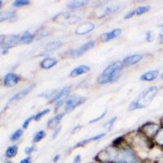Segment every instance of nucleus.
I'll return each mask as SVG.
<instances>
[{
  "mask_svg": "<svg viewBox=\"0 0 163 163\" xmlns=\"http://www.w3.org/2000/svg\"><path fill=\"white\" fill-rule=\"evenodd\" d=\"M123 70V64L119 61H116L104 69L100 76L97 78V83L100 85H104L107 83L115 82L122 75Z\"/></svg>",
  "mask_w": 163,
  "mask_h": 163,
  "instance_id": "nucleus-1",
  "label": "nucleus"
},
{
  "mask_svg": "<svg viewBox=\"0 0 163 163\" xmlns=\"http://www.w3.org/2000/svg\"><path fill=\"white\" fill-rule=\"evenodd\" d=\"M158 89L156 86H152L143 91L135 100L132 101L129 105V110H135L138 109H144L155 98Z\"/></svg>",
  "mask_w": 163,
  "mask_h": 163,
  "instance_id": "nucleus-2",
  "label": "nucleus"
},
{
  "mask_svg": "<svg viewBox=\"0 0 163 163\" xmlns=\"http://www.w3.org/2000/svg\"><path fill=\"white\" fill-rule=\"evenodd\" d=\"M118 158V152L116 148L110 146L105 149H103L96 155V161H101L104 163H109L110 161L117 160Z\"/></svg>",
  "mask_w": 163,
  "mask_h": 163,
  "instance_id": "nucleus-3",
  "label": "nucleus"
},
{
  "mask_svg": "<svg viewBox=\"0 0 163 163\" xmlns=\"http://www.w3.org/2000/svg\"><path fill=\"white\" fill-rule=\"evenodd\" d=\"M94 46H95V42L93 40H91V41L87 42L85 44L82 45L78 48L69 50L66 52H65V56L68 57V58H77V57L83 56L87 51L91 49Z\"/></svg>",
  "mask_w": 163,
  "mask_h": 163,
  "instance_id": "nucleus-4",
  "label": "nucleus"
},
{
  "mask_svg": "<svg viewBox=\"0 0 163 163\" xmlns=\"http://www.w3.org/2000/svg\"><path fill=\"white\" fill-rule=\"evenodd\" d=\"M159 129H160V127L157 123L153 122H148L143 125L139 131H141V134L144 135L145 137L151 139V138L155 137Z\"/></svg>",
  "mask_w": 163,
  "mask_h": 163,
  "instance_id": "nucleus-5",
  "label": "nucleus"
},
{
  "mask_svg": "<svg viewBox=\"0 0 163 163\" xmlns=\"http://www.w3.org/2000/svg\"><path fill=\"white\" fill-rule=\"evenodd\" d=\"M87 100L85 97L82 96H73L65 102V112L66 114L72 112L76 109V107L80 106L83 104H84Z\"/></svg>",
  "mask_w": 163,
  "mask_h": 163,
  "instance_id": "nucleus-6",
  "label": "nucleus"
},
{
  "mask_svg": "<svg viewBox=\"0 0 163 163\" xmlns=\"http://www.w3.org/2000/svg\"><path fill=\"white\" fill-rule=\"evenodd\" d=\"M70 91H71V87H70V86L65 87L60 92L56 93L54 97H52V100H51V103L56 102V109H57V107L58 106L60 107L64 102H65V100L66 98H68V96H70Z\"/></svg>",
  "mask_w": 163,
  "mask_h": 163,
  "instance_id": "nucleus-7",
  "label": "nucleus"
},
{
  "mask_svg": "<svg viewBox=\"0 0 163 163\" xmlns=\"http://www.w3.org/2000/svg\"><path fill=\"white\" fill-rule=\"evenodd\" d=\"M80 18L74 14L72 13H62L59 16H56V18L54 19V21H57V22L59 23H64V24H72L75 23L78 21H79Z\"/></svg>",
  "mask_w": 163,
  "mask_h": 163,
  "instance_id": "nucleus-8",
  "label": "nucleus"
},
{
  "mask_svg": "<svg viewBox=\"0 0 163 163\" xmlns=\"http://www.w3.org/2000/svg\"><path fill=\"white\" fill-rule=\"evenodd\" d=\"M95 29V25L91 22H84L80 24L75 29V34L77 35H84L89 34Z\"/></svg>",
  "mask_w": 163,
  "mask_h": 163,
  "instance_id": "nucleus-9",
  "label": "nucleus"
},
{
  "mask_svg": "<svg viewBox=\"0 0 163 163\" xmlns=\"http://www.w3.org/2000/svg\"><path fill=\"white\" fill-rule=\"evenodd\" d=\"M19 76L14 73H9L7 75H5L3 78V85L5 87H14L16 86L19 82Z\"/></svg>",
  "mask_w": 163,
  "mask_h": 163,
  "instance_id": "nucleus-10",
  "label": "nucleus"
},
{
  "mask_svg": "<svg viewBox=\"0 0 163 163\" xmlns=\"http://www.w3.org/2000/svg\"><path fill=\"white\" fill-rule=\"evenodd\" d=\"M121 34H122V29H114V30H112V31L102 34L100 38V40L102 42H109L112 39L118 37Z\"/></svg>",
  "mask_w": 163,
  "mask_h": 163,
  "instance_id": "nucleus-11",
  "label": "nucleus"
},
{
  "mask_svg": "<svg viewBox=\"0 0 163 163\" xmlns=\"http://www.w3.org/2000/svg\"><path fill=\"white\" fill-rule=\"evenodd\" d=\"M34 87H35V84H32V85L29 86L28 87H26V88H25V89H23V90H21L20 92L16 93V95H14V96L10 99L9 102L17 101V100H21V99L24 98L25 96H27V95H28V94L29 93V92H30L33 89H34Z\"/></svg>",
  "mask_w": 163,
  "mask_h": 163,
  "instance_id": "nucleus-12",
  "label": "nucleus"
},
{
  "mask_svg": "<svg viewBox=\"0 0 163 163\" xmlns=\"http://www.w3.org/2000/svg\"><path fill=\"white\" fill-rule=\"evenodd\" d=\"M143 59L142 55H131V56H129L125 58L123 61H122V64L126 66H130V65H134L135 64H137L140 61V60Z\"/></svg>",
  "mask_w": 163,
  "mask_h": 163,
  "instance_id": "nucleus-13",
  "label": "nucleus"
},
{
  "mask_svg": "<svg viewBox=\"0 0 163 163\" xmlns=\"http://www.w3.org/2000/svg\"><path fill=\"white\" fill-rule=\"evenodd\" d=\"M57 62L58 61L54 57H47L42 60L40 63V66L42 69H44V70H50L51 68L54 67Z\"/></svg>",
  "mask_w": 163,
  "mask_h": 163,
  "instance_id": "nucleus-14",
  "label": "nucleus"
},
{
  "mask_svg": "<svg viewBox=\"0 0 163 163\" xmlns=\"http://www.w3.org/2000/svg\"><path fill=\"white\" fill-rule=\"evenodd\" d=\"M91 70V68L87 66V65H83L78 66V67H76L74 70H73L70 73V76L71 77H78V76H80L82 74H84V73H87L89 71Z\"/></svg>",
  "mask_w": 163,
  "mask_h": 163,
  "instance_id": "nucleus-15",
  "label": "nucleus"
},
{
  "mask_svg": "<svg viewBox=\"0 0 163 163\" xmlns=\"http://www.w3.org/2000/svg\"><path fill=\"white\" fill-rule=\"evenodd\" d=\"M158 74H159L158 70H150V71H148V72L144 73V74L140 76V80L151 82V81H153L158 78Z\"/></svg>",
  "mask_w": 163,
  "mask_h": 163,
  "instance_id": "nucleus-16",
  "label": "nucleus"
},
{
  "mask_svg": "<svg viewBox=\"0 0 163 163\" xmlns=\"http://www.w3.org/2000/svg\"><path fill=\"white\" fill-rule=\"evenodd\" d=\"M104 136H105V133H100V134H98V135H96V136H93L92 138H89V139H87V140H82V141H80V142L78 143V144L75 145V148L83 147V146H84V145L87 144L88 143L100 140V139H102L103 137H104Z\"/></svg>",
  "mask_w": 163,
  "mask_h": 163,
  "instance_id": "nucleus-17",
  "label": "nucleus"
},
{
  "mask_svg": "<svg viewBox=\"0 0 163 163\" xmlns=\"http://www.w3.org/2000/svg\"><path fill=\"white\" fill-rule=\"evenodd\" d=\"M63 117H64V114H59L56 115L55 117H53L52 118L48 120L47 124V127L48 128H53V127H56L57 125L60 123V120L62 119Z\"/></svg>",
  "mask_w": 163,
  "mask_h": 163,
  "instance_id": "nucleus-18",
  "label": "nucleus"
},
{
  "mask_svg": "<svg viewBox=\"0 0 163 163\" xmlns=\"http://www.w3.org/2000/svg\"><path fill=\"white\" fill-rule=\"evenodd\" d=\"M34 39V35L32 34L31 33H29V31L24 32L23 34L21 35L20 38V42L21 43H25V44H29L31 43L33 40Z\"/></svg>",
  "mask_w": 163,
  "mask_h": 163,
  "instance_id": "nucleus-19",
  "label": "nucleus"
},
{
  "mask_svg": "<svg viewBox=\"0 0 163 163\" xmlns=\"http://www.w3.org/2000/svg\"><path fill=\"white\" fill-rule=\"evenodd\" d=\"M16 16V12L10 11V12H1L0 14V21L3 22L5 21H12Z\"/></svg>",
  "mask_w": 163,
  "mask_h": 163,
  "instance_id": "nucleus-20",
  "label": "nucleus"
},
{
  "mask_svg": "<svg viewBox=\"0 0 163 163\" xmlns=\"http://www.w3.org/2000/svg\"><path fill=\"white\" fill-rule=\"evenodd\" d=\"M18 152V147L17 145H12L10 147L8 148V149L6 150L5 155L7 158H12L14 157H16Z\"/></svg>",
  "mask_w": 163,
  "mask_h": 163,
  "instance_id": "nucleus-21",
  "label": "nucleus"
},
{
  "mask_svg": "<svg viewBox=\"0 0 163 163\" xmlns=\"http://www.w3.org/2000/svg\"><path fill=\"white\" fill-rule=\"evenodd\" d=\"M87 2L85 1H74V2H71L67 5V8L70 10H74L77 8H82L83 6L87 5Z\"/></svg>",
  "mask_w": 163,
  "mask_h": 163,
  "instance_id": "nucleus-22",
  "label": "nucleus"
},
{
  "mask_svg": "<svg viewBox=\"0 0 163 163\" xmlns=\"http://www.w3.org/2000/svg\"><path fill=\"white\" fill-rule=\"evenodd\" d=\"M154 140H155L156 144L158 146L163 148V127H160V129H159L157 135L154 137Z\"/></svg>",
  "mask_w": 163,
  "mask_h": 163,
  "instance_id": "nucleus-23",
  "label": "nucleus"
},
{
  "mask_svg": "<svg viewBox=\"0 0 163 163\" xmlns=\"http://www.w3.org/2000/svg\"><path fill=\"white\" fill-rule=\"evenodd\" d=\"M61 42L60 41H53L51 42L46 47V49L45 51L46 52H51V51H53V50H56L57 48H59L60 47H61Z\"/></svg>",
  "mask_w": 163,
  "mask_h": 163,
  "instance_id": "nucleus-24",
  "label": "nucleus"
},
{
  "mask_svg": "<svg viewBox=\"0 0 163 163\" xmlns=\"http://www.w3.org/2000/svg\"><path fill=\"white\" fill-rule=\"evenodd\" d=\"M22 135H23V130L22 129L16 130V131L13 132L12 134L11 135L10 140L11 141H16V140H17L18 139H20V138L22 136Z\"/></svg>",
  "mask_w": 163,
  "mask_h": 163,
  "instance_id": "nucleus-25",
  "label": "nucleus"
},
{
  "mask_svg": "<svg viewBox=\"0 0 163 163\" xmlns=\"http://www.w3.org/2000/svg\"><path fill=\"white\" fill-rule=\"evenodd\" d=\"M46 136V132L44 131H39L35 134L34 137V140H33V143H38L39 141H41L44 137Z\"/></svg>",
  "mask_w": 163,
  "mask_h": 163,
  "instance_id": "nucleus-26",
  "label": "nucleus"
},
{
  "mask_svg": "<svg viewBox=\"0 0 163 163\" xmlns=\"http://www.w3.org/2000/svg\"><path fill=\"white\" fill-rule=\"evenodd\" d=\"M29 1L28 0H16L12 3L13 7H16V8H21L24 6H27L29 4Z\"/></svg>",
  "mask_w": 163,
  "mask_h": 163,
  "instance_id": "nucleus-27",
  "label": "nucleus"
},
{
  "mask_svg": "<svg viewBox=\"0 0 163 163\" xmlns=\"http://www.w3.org/2000/svg\"><path fill=\"white\" fill-rule=\"evenodd\" d=\"M150 7L149 6H141V7H139L137 9H135V12H136V15L137 16H140L144 13L148 12V11L150 10Z\"/></svg>",
  "mask_w": 163,
  "mask_h": 163,
  "instance_id": "nucleus-28",
  "label": "nucleus"
},
{
  "mask_svg": "<svg viewBox=\"0 0 163 163\" xmlns=\"http://www.w3.org/2000/svg\"><path fill=\"white\" fill-rule=\"evenodd\" d=\"M124 137L123 136H119V137L116 138V139H114L113 143H112V146L114 148H117L119 147L120 145L122 144V143L124 142Z\"/></svg>",
  "mask_w": 163,
  "mask_h": 163,
  "instance_id": "nucleus-29",
  "label": "nucleus"
},
{
  "mask_svg": "<svg viewBox=\"0 0 163 163\" xmlns=\"http://www.w3.org/2000/svg\"><path fill=\"white\" fill-rule=\"evenodd\" d=\"M49 112H50L49 109H44V110H42V111L39 112V113H38V114L34 115V120H35V121H39V120L41 119L42 117L48 114Z\"/></svg>",
  "mask_w": 163,
  "mask_h": 163,
  "instance_id": "nucleus-30",
  "label": "nucleus"
},
{
  "mask_svg": "<svg viewBox=\"0 0 163 163\" xmlns=\"http://www.w3.org/2000/svg\"><path fill=\"white\" fill-rule=\"evenodd\" d=\"M33 119H34V116H31V117H29V118H27V119L23 123V129H27L29 127V123L33 121Z\"/></svg>",
  "mask_w": 163,
  "mask_h": 163,
  "instance_id": "nucleus-31",
  "label": "nucleus"
},
{
  "mask_svg": "<svg viewBox=\"0 0 163 163\" xmlns=\"http://www.w3.org/2000/svg\"><path fill=\"white\" fill-rule=\"evenodd\" d=\"M117 117H113L112 119H110L109 121V122H107L106 124H105V126L104 127H106V128H109V129H110L112 127H113V125H114V123L115 122V121H116Z\"/></svg>",
  "mask_w": 163,
  "mask_h": 163,
  "instance_id": "nucleus-32",
  "label": "nucleus"
},
{
  "mask_svg": "<svg viewBox=\"0 0 163 163\" xmlns=\"http://www.w3.org/2000/svg\"><path fill=\"white\" fill-rule=\"evenodd\" d=\"M106 113H107V110H105V112H104V113H103V114H101L100 116L98 117H96V118H95V119L91 120V121H90V122H89V123H95V122H98V121H100V120H101V119H102V118H103L104 117V116H105V115H106Z\"/></svg>",
  "mask_w": 163,
  "mask_h": 163,
  "instance_id": "nucleus-33",
  "label": "nucleus"
},
{
  "mask_svg": "<svg viewBox=\"0 0 163 163\" xmlns=\"http://www.w3.org/2000/svg\"><path fill=\"white\" fill-rule=\"evenodd\" d=\"M34 150H35V146H32V147H26L25 148V154L29 155V154H31Z\"/></svg>",
  "mask_w": 163,
  "mask_h": 163,
  "instance_id": "nucleus-34",
  "label": "nucleus"
},
{
  "mask_svg": "<svg viewBox=\"0 0 163 163\" xmlns=\"http://www.w3.org/2000/svg\"><path fill=\"white\" fill-rule=\"evenodd\" d=\"M146 40L148 42H152L153 40V34L152 31H148L146 34Z\"/></svg>",
  "mask_w": 163,
  "mask_h": 163,
  "instance_id": "nucleus-35",
  "label": "nucleus"
},
{
  "mask_svg": "<svg viewBox=\"0 0 163 163\" xmlns=\"http://www.w3.org/2000/svg\"><path fill=\"white\" fill-rule=\"evenodd\" d=\"M135 14H136V12H135V10H131V12H127V14H126V16H124V19L127 20V19L131 18L132 16H134Z\"/></svg>",
  "mask_w": 163,
  "mask_h": 163,
  "instance_id": "nucleus-36",
  "label": "nucleus"
},
{
  "mask_svg": "<svg viewBox=\"0 0 163 163\" xmlns=\"http://www.w3.org/2000/svg\"><path fill=\"white\" fill-rule=\"evenodd\" d=\"M31 158L30 157H26L25 158H24L21 161L20 163H31Z\"/></svg>",
  "mask_w": 163,
  "mask_h": 163,
  "instance_id": "nucleus-37",
  "label": "nucleus"
},
{
  "mask_svg": "<svg viewBox=\"0 0 163 163\" xmlns=\"http://www.w3.org/2000/svg\"><path fill=\"white\" fill-rule=\"evenodd\" d=\"M81 162V156L80 155H76L73 161V163H80Z\"/></svg>",
  "mask_w": 163,
  "mask_h": 163,
  "instance_id": "nucleus-38",
  "label": "nucleus"
},
{
  "mask_svg": "<svg viewBox=\"0 0 163 163\" xmlns=\"http://www.w3.org/2000/svg\"><path fill=\"white\" fill-rule=\"evenodd\" d=\"M60 129H61V128H60V127H57L56 130V131H55L54 133H53V135H52V139H55V138L56 137L57 135H58V134H59V132H60Z\"/></svg>",
  "mask_w": 163,
  "mask_h": 163,
  "instance_id": "nucleus-39",
  "label": "nucleus"
},
{
  "mask_svg": "<svg viewBox=\"0 0 163 163\" xmlns=\"http://www.w3.org/2000/svg\"><path fill=\"white\" fill-rule=\"evenodd\" d=\"M59 159H60V155H56L54 158H53V161H54L55 163L57 162V161H59Z\"/></svg>",
  "mask_w": 163,
  "mask_h": 163,
  "instance_id": "nucleus-40",
  "label": "nucleus"
},
{
  "mask_svg": "<svg viewBox=\"0 0 163 163\" xmlns=\"http://www.w3.org/2000/svg\"><path fill=\"white\" fill-rule=\"evenodd\" d=\"M159 39H160L161 41L163 42V33L160 34V35H159Z\"/></svg>",
  "mask_w": 163,
  "mask_h": 163,
  "instance_id": "nucleus-41",
  "label": "nucleus"
},
{
  "mask_svg": "<svg viewBox=\"0 0 163 163\" xmlns=\"http://www.w3.org/2000/svg\"><path fill=\"white\" fill-rule=\"evenodd\" d=\"M117 163H127V162H125V161H118V162Z\"/></svg>",
  "mask_w": 163,
  "mask_h": 163,
  "instance_id": "nucleus-42",
  "label": "nucleus"
},
{
  "mask_svg": "<svg viewBox=\"0 0 163 163\" xmlns=\"http://www.w3.org/2000/svg\"><path fill=\"white\" fill-rule=\"evenodd\" d=\"M160 27H161V28H162V30H163V25H161Z\"/></svg>",
  "mask_w": 163,
  "mask_h": 163,
  "instance_id": "nucleus-43",
  "label": "nucleus"
},
{
  "mask_svg": "<svg viewBox=\"0 0 163 163\" xmlns=\"http://www.w3.org/2000/svg\"><path fill=\"white\" fill-rule=\"evenodd\" d=\"M161 78H162V79H163V73H162V74H161Z\"/></svg>",
  "mask_w": 163,
  "mask_h": 163,
  "instance_id": "nucleus-44",
  "label": "nucleus"
},
{
  "mask_svg": "<svg viewBox=\"0 0 163 163\" xmlns=\"http://www.w3.org/2000/svg\"><path fill=\"white\" fill-rule=\"evenodd\" d=\"M8 163H12V162H8Z\"/></svg>",
  "mask_w": 163,
  "mask_h": 163,
  "instance_id": "nucleus-45",
  "label": "nucleus"
}]
</instances>
